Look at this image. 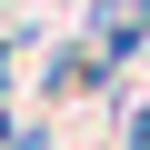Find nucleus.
I'll return each instance as SVG.
<instances>
[{"instance_id":"obj_1","label":"nucleus","mask_w":150,"mask_h":150,"mask_svg":"<svg viewBox=\"0 0 150 150\" xmlns=\"http://www.w3.org/2000/svg\"><path fill=\"white\" fill-rule=\"evenodd\" d=\"M90 30H100V50H110V60H130V50H140V30H150V0H100V20H90Z\"/></svg>"},{"instance_id":"obj_2","label":"nucleus","mask_w":150,"mask_h":150,"mask_svg":"<svg viewBox=\"0 0 150 150\" xmlns=\"http://www.w3.org/2000/svg\"><path fill=\"white\" fill-rule=\"evenodd\" d=\"M0 150H40V140H30V130H20L10 110H0Z\"/></svg>"},{"instance_id":"obj_3","label":"nucleus","mask_w":150,"mask_h":150,"mask_svg":"<svg viewBox=\"0 0 150 150\" xmlns=\"http://www.w3.org/2000/svg\"><path fill=\"white\" fill-rule=\"evenodd\" d=\"M130 150H150V110H140V120H130Z\"/></svg>"}]
</instances>
